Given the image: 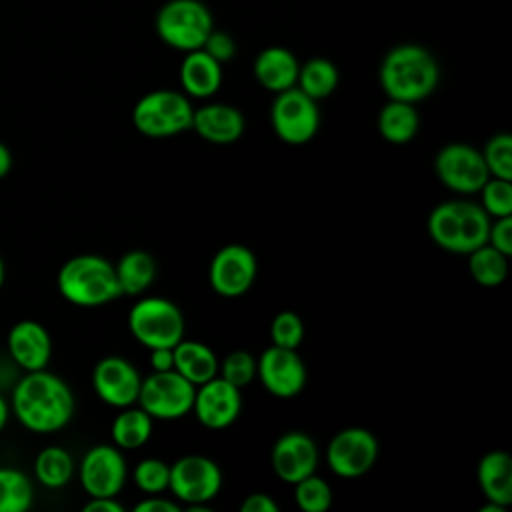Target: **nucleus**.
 <instances>
[{"instance_id": "9b49d317", "label": "nucleus", "mask_w": 512, "mask_h": 512, "mask_svg": "<svg viewBox=\"0 0 512 512\" xmlns=\"http://www.w3.org/2000/svg\"><path fill=\"white\" fill-rule=\"evenodd\" d=\"M378 456L374 434L360 426H350L332 436L326 446L328 468L340 478H358L366 474Z\"/></svg>"}, {"instance_id": "f03ea898", "label": "nucleus", "mask_w": 512, "mask_h": 512, "mask_svg": "<svg viewBox=\"0 0 512 512\" xmlns=\"http://www.w3.org/2000/svg\"><path fill=\"white\" fill-rule=\"evenodd\" d=\"M440 78L436 58L420 44H398L386 52L378 80L388 100L416 104L428 98Z\"/></svg>"}, {"instance_id": "9d476101", "label": "nucleus", "mask_w": 512, "mask_h": 512, "mask_svg": "<svg viewBox=\"0 0 512 512\" xmlns=\"http://www.w3.org/2000/svg\"><path fill=\"white\" fill-rule=\"evenodd\" d=\"M434 170L438 180L458 194H474L490 178L482 152L462 142L442 146L436 154Z\"/></svg>"}, {"instance_id": "a878e982", "label": "nucleus", "mask_w": 512, "mask_h": 512, "mask_svg": "<svg viewBox=\"0 0 512 512\" xmlns=\"http://www.w3.org/2000/svg\"><path fill=\"white\" fill-rule=\"evenodd\" d=\"M296 86L316 102L324 100L338 86V68L332 60L314 56L298 68Z\"/></svg>"}, {"instance_id": "f8f14e48", "label": "nucleus", "mask_w": 512, "mask_h": 512, "mask_svg": "<svg viewBox=\"0 0 512 512\" xmlns=\"http://www.w3.org/2000/svg\"><path fill=\"white\" fill-rule=\"evenodd\" d=\"M258 264L250 248L242 244H228L220 248L208 268L210 286L224 298L246 294L256 280Z\"/></svg>"}, {"instance_id": "412c9836", "label": "nucleus", "mask_w": 512, "mask_h": 512, "mask_svg": "<svg viewBox=\"0 0 512 512\" xmlns=\"http://www.w3.org/2000/svg\"><path fill=\"white\" fill-rule=\"evenodd\" d=\"M180 84L186 96L208 98L222 84V64L202 48L190 50L180 64Z\"/></svg>"}, {"instance_id": "dca6fc26", "label": "nucleus", "mask_w": 512, "mask_h": 512, "mask_svg": "<svg viewBox=\"0 0 512 512\" xmlns=\"http://www.w3.org/2000/svg\"><path fill=\"white\" fill-rule=\"evenodd\" d=\"M142 378L132 362L122 356L102 358L92 372V386L98 398L114 408L132 406L138 400Z\"/></svg>"}, {"instance_id": "b1692460", "label": "nucleus", "mask_w": 512, "mask_h": 512, "mask_svg": "<svg viewBox=\"0 0 512 512\" xmlns=\"http://www.w3.org/2000/svg\"><path fill=\"white\" fill-rule=\"evenodd\" d=\"M378 132L390 144L410 142L420 126L418 112L414 104L402 100H388L378 112Z\"/></svg>"}, {"instance_id": "4468645a", "label": "nucleus", "mask_w": 512, "mask_h": 512, "mask_svg": "<svg viewBox=\"0 0 512 512\" xmlns=\"http://www.w3.org/2000/svg\"><path fill=\"white\" fill-rule=\"evenodd\" d=\"M126 482V460L118 446L96 444L80 462V484L90 498L116 496Z\"/></svg>"}, {"instance_id": "5701e85b", "label": "nucleus", "mask_w": 512, "mask_h": 512, "mask_svg": "<svg viewBox=\"0 0 512 512\" xmlns=\"http://www.w3.org/2000/svg\"><path fill=\"white\" fill-rule=\"evenodd\" d=\"M172 352L174 370L194 386L204 384L218 374V358L212 348L202 342L182 338L176 346H172Z\"/></svg>"}, {"instance_id": "c03bdc74", "label": "nucleus", "mask_w": 512, "mask_h": 512, "mask_svg": "<svg viewBox=\"0 0 512 512\" xmlns=\"http://www.w3.org/2000/svg\"><path fill=\"white\" fill-rule=\"evenodd\" d=\"M122 504L114 496H96L84 504V512H122Z\"/></svg>"}, {"instance_id": "f704fd0d", "label": "nucleus", "mask_w": 512, "mask_h": 512, "mask_svg": "<svg viewBox=\"0 0 512 512\" xmlns=\"http://www.w3.org/2000/svg\"><path fill=\"white\" fill-rule=\"evenodd\" d=\"M478 192L482 194V208L488 216H512V180L490 176Z\"/></svg>"}, {"instance_id": "20e7f679", "label": "nucleus", "mask_w": 512, "mask_h": 512, "mask_svg": "<svg viewBox=\"0 0 512 512\" xmlns=\"http://www.w3.org/2000/svg\"><path fill=\"white\" fill-rule=\"evenodd\" d=\"M154 28L158 38L180 52L202 48L214 28L212 14L200 0H168L160 6Z\"/></svg>"}, {"instance_id": "4c0bfd02", "label": "nucleus", "mask_w": 512, "mask_h": 512, "mask_svg": "<svg viewBox=\"0 0 512 512\" xmlns=\"http://www.w3.org/2000/svg\"><path fill=\"white\" fill-rule=\"evenodd\" d=\"M270 338H272L274 346L296 350L304 340L302 318L292 310H284V312L276 314L270 324Z\"/></svg>"}, {"instance_id": "393cba45", "label": "nucleus", "mask_w": 512, "mask_h": 512, "mask_svg": "<svg viewBox=\"0 0 512 512\" xmlns=\"http://www.w3.org/2000/svg\"><path fill=\"white\" fill-rule=\"evenodd\" d=\"M120 294L138 296L142 294L156 276V262L146 250L126 252L114 266Z\"/></svg>"}, {"instance_id": "a19ab883", "label": "nucleus", "mask_w": 512, "mask_h": 512, "mask_svg": "<svg viewBox=\"0 0 512 512\" xmlns=\"http://www.w3.org/2000/svg\"><path fill=\"white\" fill-rule=\"evenodd\" d=\"M240 510L242 512H278V504L274 502L272 496L264 492H254L242 500Z\"/></svg>"}, {"instance_id": "4be33fe9", "label": "nucleus", "mask_w": 512, "mask_h": 512, "mask_svg": "<svg viewBox=\"0 0 512 512\" xmlns=\"http://www.w3.org/2000/svg\"><path fill=\"white\" fill-rule=\"evenodd\" d=\"M476 476L488 502H494L502 508L512 504V458L508 452H486L478 462Z\"/></svg>"}, {"instance_id": "1a4fd4ad", "label": "nucleus", "mask_w": 512, "mask_h": 512, "mask_svg": "<svg viewBox=\"0 0 512 512\" xmlns=\"http://www.w3.org/2000/svg\"><path fill=\"white\" fill-rule=\"evenodd\" d=\"M168 488L188 506L208 504L222 488V470L208 456L188 454L170 466Z\"/></svg>"}, {"instance_id": "49530a36", "label": "nucleus", "mask_w": 512, "mask_h": 512, "mask_svg": "<svg viewBox=\"0 0 512 512\" xmlns=\"http://www.w3.org/2000/svg\"><path fill=\"white\" fill-rule=\"evenodd\" d=\"M8 414H10V410H8V402L0 396V430L6 426V422H8Z\"/></svg>"}, {"instance_id": "c9c22d12", "label": "nucleus", "mask_w": 512, "mask_h": 512, "mask_svg": "<svg viewBox=\"0 0 512 512\" xmlns=\"http://www.w3.org/2000/svg\"><path fill=\"white\" fill-rule=\"evenodd\" d=\"M218 370L226 382L242 390L256 376V358L248 350H232L226 354L222 364H218Z\"/></svg>"}, {"instance_id": "39448f33", "label": "nucleus", "mask_w": 512, "mask_h": 512, "mask_svg": "<svg viewBox=\"0 0 512 512\" xmlns=\"http://www.w3.org/2000/svg\"><path fill=\"white\" fill-rule=\"evenodd\" d=\"M194 108L190 98L176 90H154L144 94L134 110L136 130L150 138H166L192 128Z\"/></svg>"}, {"instance_id": "ea45409f", "label": "nucleus", "mask_w": 512, "mask_h": 512, "mask_svg": "<svg viewBox=\"0 0 512 512\" xmlns=\"http://www.w3.org/2000/svg\"><path fill=\"white\" fill-rule=\"evenodd\" d=\"M486 244L494 246L496 250H500L506 256L512 254V216L496 218L494 224L490 222Z\"/></svg>"}, {"instance_id": "cd10ccee", "label": "nucleus", "mask_w": 512, "mask_h": 512, "mask_svg": "<svg viewBox=\"0 0 512 512\" xmlns=\"http://www.w3.org/2000/svg\"><path fill=\"white\" fill-rule=\"evenodd\" d=\"M428 234L440 248L462 254L460 248V202H442L428 216Z\"/></svg>"}, {"instance_id": "f3484780", "label": "nucleus", "mask_w": 512, "mask_h": 512, "mask_svg": "<svg viewBox=\"0 0 512 512\" xmlns=\"http://www.w3.org/2000/svg\"><path fill=\"white\" fill-rule=\"evenodd\" d=\"M318 466L316 442L298 430L282 434L272 446V468L276 476L288 484L314 474Z\"/></svg>"}, {"instance_id": "a18cd8bd", "label": "nucleus", "mask_w": 512, "mask_h": 512, "mask_svg": "<svg viewBox=\"0 0 512 512\" xmlns=\"http://www.w3.org/2000/svg\"><path fill=\"white\" fill-rule=\"evenodd\" d=\"M10 168H12V152L4 142H0V180L8 176Z\"/></svg>"}, {"instance_id": "c85d7f7f", "label": "nucleus", "mask_w": 512, "mask_h": 512, "mask_svg": "<svg viewBox=\"0 0 512 512\" xmlns=\"http://www.w3.org/2000/svg\"><path fill=\"white\" fill-rule=\"evenodd\" d=\"M34 474L46 488H62L74 474V460L68 450L60 446H48L38 452L34 460Z\"/></svg>"}, {"instance_id": "72a5a7b5", "label": "nucleus", "mask_w": 512, "mask_h": 512, "mask_svg": "<svg viewBox=\"0 0 512 512\" xmlns=\"http://www.w3.org/2000/svg\"><path fill=\"white\" fill-rule=\"evenodd\" d=\"M488 174L502 180H512V136L496 134L492 136L482 152Z\"/></svg>"}, {"instance_id": "aec40b11", "label": "nucleus", "mask_w": 512, "mask_h": 512, "mask_svg": "<svg viewBox=\"0 0 512 512\" xmlns=\"http://www.w3.org/2000/svg\"><path fill=\"white\" fill-rule=\"evenodd\" d=\"M298 68V60L288 48L268 46L256 56L252 72L262 88L278 94L282 90L296 86Z\"/></svg>"}, {"instance_id": "2eb2a0df", "label": "nucleus", "mask_w": 512, "mask_h": 512, "mask_svg": "<svg viewBox=\"0 0 512 512\" xmlns=\"http://www.w3.org/2000/svg\"><path fill=\"white\" fill-rule=\"evenodd\" d=\"M192 410L202 426L210 430L228 428L242 410L240 388L216 374L214 378L196 386Z\"/></svg>"}, {"instance_id": "473e14b6", "label": "nucleus", "mask_w": 512, "mask_h": 512, "mask_svg": "<svg viewBox=\"0 0 512 512\" xmlns=\"http://www.w3.org/2000/svg\"><path fill=\"white\" fill-rule=\"evenodd\" d=\"M294 500L302 512H326L332 504V490L326 480L310 474L294 484Z\"/></svg>"}, {"instance_id": "7ed1b4c3", "label": "nucleus", "mask_w": 512, "mask_h": 512, "mask_svg": "<svg viewBox=\"0 0 512 512\" xmlns=\"http://www.w3.org/2000/svg\"><path fill=\"white\" fill-rule=\"evenodd\" d=\"M58 290L74 306H104L120 296L114 264L98 254H78L58 272Z\"/></svg>"}, {"instance_id": "6ab92c4d", "label": "nucleus", "mask_w": 512, "mask_h": 512, "mask_svg": "<svg viewBox=\"0 0 512 512\" xmlns=\"http://www.w3.org/2000/svg\"><path fill=\"white\" fill-rule=\"evenodd\" d=\"M192 128L198 136L212 144H232L244 134L246 122L244 114L238 108L212 102L194 110Z\"/></svg>"}, {"instance_id": "6e6552de", "label": "nucleus", "mask_w": 512, "mask_h": 512, "mask_svg": "<svg viewBox=\"0 0 512 512\" xmlns=\"http://www.w3.org/2000/svg\"><path fill=\"white\" fill-rule=\"evenodd\" d=\"M270 120L276 136L292 146L306 144L314 138L320 126V112L314 98L298 86L276 94L270 106Z\"/></svg>"}, {"instance_id": "58836bf2", "label": "nucleus", "mask_w": 512, "mask_h": 512, "mask_svg": "<svg viewBox=\"0 0 512 512\" xmlns=\"http://www.w3.org/2000/svg\"><path fill=\"white\" fill-rule=\"evenodd\" d=\"M202 50L208 52L216 62L224 64L228 60L234 58L236 54V42L234 38L228 34V32H222V30H214L208 34V38L204 40L202 44Z\"/></svg>"}, {"instance_id": "79ce46f5", "label": "nucleus", "mask_w": 512, "mask_h": 512, "mask_svg": "<svg viewBox=\"0 0 512 512\" xmlns=\"http://www.w3.org/2000/svg\"><path fill=\"white\" fill-rule=\"evenodd\" d=\"M134 510H136V512H178L180 506H178L176 502L168 500V498H158V496L152 494L150 498L138 502V504L134 506Z\"/></svg>"}, {"instance_id": "c756f323", "label": "nucleus", "mask_w": 512, "mask_h": 512, "mask_svg": "<svg viewBox=\"0 0 512 512\" xmlns=\"http://www.w3.org/2000/svg\"><path fill=\"white\" fill-rule=\"evenodd\" d=\"M468 268L480 286H498L508 274V256L490 244L468 252Z\"/></svg>"}, {"instance_id": "de8ad7c7", "label": "nucleus", "mask_w": 512, "mask_h": 512, "mask_svg": "<svg viewBox=\"0 0 512 512\" xmlns=\"http://www.w3.org/2000/svg\"><path fill=\"white\" fill-rule=\"evenodd\" d=\"M4 280H6V266H4V260H2V256H0V288H2Z\"/></svg>"}, {"instance_id": "37998d69", "label": "nucleus", "mask_w": 512, "mask_h": 512, "mask_svg": "<svg viewBox=\"0 0 512 512\" xmlns=\"http://www.w3.org/2000/svg\"><path fill=\"white\" fill-rule=\"evenodd\" d=\"M150 366L154 372H164V370H174V352L172 348H152L150 350Z\"/></svg>"}, {"instance_id": "e433bc0d", "label": "nucleus", "mask_w": 512, "mask_h": 512, "mask_svg": "<svg viewBox=\"0 0 512 512\" xmlns=\"http://www.w3.org/2000/svg\"><path fill=\"white\" fill-rule=\"evenodd\" d=\"M134 484L146 494H160L168 488L170 466L158 458H144L134 468Z\"/></svg>"}, {"instance_id": "a211bd4d", "label": "nucleus", "mask_w": 512, "mask_h": 512, "mask_svg": "<svg viewBox=\"0 0 512 512\" xmlns=\"http://www.w3.org/2000/svg\"><path fill=\"white\" fill-rule=\"evenodd\" d=\"M8 352L26 372L42 370L52 354L50 334L36 320H20L8 332Z\"/></svg>"}, {"instance_id": "f257e3e1", "label": "nucleus", "mask_w": 512, "mask_h": 512, "mask_svg": "<svg viewBox=\"0 0 512 512\" xmlns=\"http://www.w3.org/2000/svg\"><path fill=\"white\" fill-rule=\"evenodd\" d=\"M12 412L32 432H56L72 420L74 394L60 376L46 368L32 370L12 392Z\"/></svg>"}, {"instance_id": "2f4dec72", "label": "nucleus", "mask_w": 512, "mask_h": 512, "mask_svg": "<svg viewBox=\"0 0 512 512\" xmlns=\"http://www.w3.org/2000/svg\"><path fill=\"white\" fill-rule=\"evenodd\" d=\"M490 216L480 204L460 202V248L468 254L488 242Z\"/></svg>"}, {"instance_id": "7c9ffc66", "label": "nucleus", "mask_w": 512, "mask_h": 512, "mask_svg": "<svg viewBox=\"0 0 512 512\" xmlns=\"http://www.w3.org/2000/svg\"><path fill=\"white\" fill-rule=\"evenodd\" d=\"M30 478L16 468H0V512H24L32 506Z\"/></svg>"}, {"instance_id": "bb28decb", "label": "nucleus", "mask_w": 512, "mask_h": 512, "mask_svg": "<svg viewBox=\"0 0 512 512\" xmlns=\"http://www.w3.org/2000/svg\"><path fill=\"white\" fill-rule=\"evenodd\" d=\"M152 434V416L142 408H122L112 422V440L118 448L136 450L148 442Z\"/></svg>"}, {"instance_id": "423d86ee", "label": "nucleus", "mask_w": 512, "mask_h": 512, "mask_svg": "<svg viewBox=\"0 0 512 512\" xmlns=\"http://www.w3.org/2000/svg\"><path fill=\"white\" fill-rule=\"evenodd\" d=\"M132 336L146 348H172L184 338V316L180 308L160 296L140 298L128 312Z\"/></svg>"}, {"instance_id": "ddd939ff", "label": "nucleus", "mask_w": 512, "mask_h": 512, "mask_svg": "<svg viewBox=\"0 0 512 512\" xmlns=\"http://www.w3.org/2000/svg\"><path fill=\"white\" fill-rule=\"evenodd\" d=\"M262 386L278 398H292L306 386V364L294 348L270 346L256 360Z\"/></svg>"}, {"instance_id": "0eeeda50", "label": "nucleus", "mask_w": 512, "mask_h": 512, "mask_svg": "<svg viewBox=\"0 0 512 512\" xmlns=\"http://www.w3.org/2000/svg\"><path fill=\"white\" fill-rule=\"evenodd\" d=\"M194 392L196 386L176 370L152 372L142 380L136 402L152 418L178 420L192 412Z\"/></svg>"}]
</instances>
